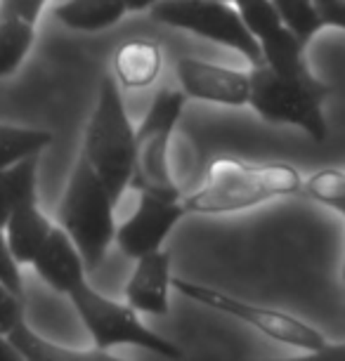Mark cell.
I'll list each match as a JSON object with an SVG mask.
<instances>
[{
	"mask_svg": "<svg viewBox=\"0 0 345 361\" xmlns=\"http://www.w3.org/2000/svg\"><path fill=\"white\" fill-rule=\"evenodd\" d=\"M301 173L289 163H243L220 159L213 163L206 185L182 201L187 213L218 215L260 206L265 201L301 192Z\"/></svg>",
	"mask_w": 345,
	"mask_h": 361,
	"instance_id": "6da1fadb",
	"label": "cell"
},
{
	"mask_svg": "<svg viewBox=\"0 0 345 361\" xmlns=\"http://www.w3.org/2000/svg\"><path fill=\"white\" fill-rule=\"evenodd\" d=\"M114 208L116 201L111 199L109 189L80 154L57 208V220L76 243L87 271H95L104 262L107 250L116 238Z\"/></svg>",
	"mask_w": 345,
	"mask_h": 361,
	"instance_id": "7a4b0ae2",
	"label": "cell"
},
{
	"mask_svg": "<svg viewBox=\"0 0 345 361\" xmlns=\"http://www.w3.org/2000/svg\"><path fill=\"white\" fill-rule=\"evenodd\" d=\"M85 161L90 163L111 199L119 203L131 187L135 163V128L131 123L114 76H104L85 130Z\"/></svg>",
	"mask_w": 345,
	"mask_h": 361,
	"instance_id": "3957f363",
	"label": "cell"
},
{
	"mask_svg": "<svg viewBox=\"0 0 345 361\" xmlns=\"http://www.w3.org/2000/svg\"><path fill=\"white\" fill-rule=\"evenodd\" d=\"M248 104L270 123H286L305 130L315 142L327 140V118L322 102L327 87L313 78L282 76L265 62L253 64Z\"/></svg>",
	"mask_w": 345,
	"mask_h": 361,
	"instance_id": "277c9868",
	"label": "cell"
},
{
	"mask_svg": "<svg viewBox=\"0 0 345 361\" xmlns=\"http://www.w3.org/2000/svg\"><path fill=\"white\" fill-rule=\"evenodd\" d=\"M185 90L166 87L154 97V104L142 118V126L135 130V163L131 187L142 194H154L161 199L180 201V192L173 182L168 147L173 130L185 109Z\"/></svg>",
	"mask_w": 345,
	"mask_h": 361,
	"instance_id": "5b68a950",
	"label": "cell"
},
{
	"mask_svg": "<svg viewBox=\"0 0 345 361\" xmlns=\"http://www.w3.org/2000/svg\"><path fill=\"white\" fill-rule=\"evenodd\" d=\"M73 307L78 310L80 322L85 324L87 333L92 338V345L97 350H111L116 345H135L145 347L159 357L180 359L182 352L171 340L161 338L140 322V312L131 305L116 302V300L104 298L87 281H80L69 293Z\"/></svg>",
	"mask_w": 345,
	"mask_h": 361,
	"instance_id": "8992f818",
	"label": "cell"
},
{
	"mask_svg": "<svg viewBox=\"0 0 345 361\" xmlns=\"http://www.w3.org/2000/svg\"><path fill=\"white\" fill-rule=\"evenodd\" d=\"M152 19L213 40L218 45L241 52L251 64H260L258 40L243 24L236 5L225 0H157L150 8Z\"/></svg>",
	"mask_w": 345,
	"mask_h": 361,
	"instance_id": "52a82bcc",
	"label": "cell"
},
{
	"mask_svg": "<svg viewBox=\"0 0 345 361\" xmlns=\"http://www.w3.org/2000/svg\"><path fill=\"white\" fill-rule=\"evenodd\" d=\"M173 288L194 302H201L211 310H218L222 314H229L239 322L253 326L255 331H260L262 336L277 340V343L301 347L305 352H317L327 345V338L320 331L313 329L310 324L301 322V319L286 314V312L272 310V307H260V305L246 302L234 295H227L222 290L208 288V286L187 281V279H173Z\"/></svg>",
	"mask_w": 345,
	"mask_h": 361,
	"instance_id": "ba28073f",
	"label": "cell"
},
{
	"mask_svg": "<svg viewBox=\"0 0 345 361\" xmlns=\"http://www.w3.org/2000/svg\"><path fill=\"white\" fill-rule=\"evenodd\" d=\"M236 10L258 40L262 62L282 76L313 78L305 62V45L284 26L272 0H246L236 5Z\"/></svg>",
	"mask_w": 345,
	"mask_h": 361,
	"instance_id": "9c48e42d",
	"label": "cell"
},
{
	"mask_svg": "<svg viewBox=\"0 0 345 361\" xmlns=\"http://www.w3.org/2000/svg\"><path fill=\"white\" fill-rule=\"evenodd\" d=\"M185 215L187 210L182 201L161 199V196L142 192L135 213L121 227H116L114 241L119 243L121 253L126 257L138 260V257L154 253L164 246L166 236Z\"/></svg>",
	"mask_w": 345,
	"mask_h": 361,
	"instance_id": "30bf717a",
	"label": "cell"
},
{
	"mask_svg": "<svg viewBox=\"0 0 345 361\" xmlns=\"http://www.w3.org/2000/svg\"><path fill=\"white\" fill-rule=\"evenodd\" d=\"M178 78L187 97L215 102L225 106L248 104L251 76L246 71H234L227 66L182 57L178 62Z\"/></svg>",
	"mask_w": 345,
	"mask_h": 361,
	"instance_id": "8fae6325",
	"label": "cell"
},
{
	"mask_svg": "<svg viewBox=\"0 0 345 361\" xmlns=\"http://www.w3.org/2000/svg\"><path fill=\"white\" fill-rule=\"evenodd\" d=\"M47 0H0V78L19 69L36 40V24Z\"/></svg>",
	"mask_w": 345,
	"mask_h": 361,
	"instance_id": "7c38bea8",
	"label": "cell"
},
{
	"mask_svg": "<svg viewBox=\"0 0 345 361\" xmlns=\"http://www.w3.org/2000/svg\"><path fill=\"white\" fill-rule=\"evenodd\" d=\"M135 271L128 279L126 300L131 307L142 314L166 317L168 314V295H171V255L164 250H154L135 260Z\"/></svg>",
	"mask_w": 345,
	"mask_h": 361,
	"instance_id": "4fadbf2b",
	"label": "cell"
},
{
	"mask_svg": "<svg viewBox=\"0 0 345 361\" xmlns=\"http://www.w3.org/2000/svg\"><path fill=\"white\" fill-rule=\"evenodd\" d=\"M31 264L52 290L64 293V295H69L80 281H85V260L62 227H52L50 236Z\"/></svg>",
	"mask_w": 345,
	"mask_h": 361,
	"instance_id": "5bb4252c",
	"label": "cell"
},
{
	"mask_svg": "<svg viewBox=\"0 0 345 361\" xmlns=\"http://www.w3.org/2000/svg\"><path fill=\"white\" fill-rule=\"evenodd\" d=\"M5 238H8V246L15 255L19 264H31L33 257L38 255V250L43 248L52 231V222L47 220L45 213L40 210L38 201L26 203V206L17 208L10 215V220L5 222Z\"/></svg>",
	"mask_w": 345,
	"mask_h": 361,
	"instance_id": "9a60e30c",
	"label": "cell"
},
{
	"mask_svg": "<svg viewBox=\"0 0 345 361\" xmlns=\"http://www.w3.org/2000/svg\"><path fill=\"white\" fill-rule=\"evenodd\" d=\"M161 66H164V54L159 43L147 38H135L121 45V50L114 57V69L121 85L131 90H142L157 83Z\"/></svg>",
	"mask_w": 345,
	"mask_h": 361,
	"instance_id": "2e32d148",
	"label": "cell"
},
{
	"mask_svg": "<svg viewBox=\"0 0 345 361\" xmlns=\"http://www.w3.org/2000/svg\"><path fill=\"white\" fill-rule=\"evenodd\" d=\"M8 340L19 352V357L29 361H114L116 359L109 350H97V347H92V350H71V347L50 343V340L40 338L36 331H31L24 319L8 333Z\"/></svg>",
	"mask_w": 345,
	"mask_h": 361,
	"instance_id": "e0dca14e",
	"label": "cell"
},
{
	"mask_svg": "<svg viewBox=\"0 0 345 361\" xmlns=\"http://www.w3.org/2000/svg\"><path fill=\"white\" fill-rule=\"evenodd\" d=\"M126 0H64L55 17L73 31H102L123 19Z\"/></svg>",
	"mask_w": 345,
	"mask_h": 361,
	"instance_id": "ac0fdd59",
	"label": "cell"
},
{
	"mask_svg": "<svg viewBox=\"0 0 345 361\" xmlns=\"http://www.w3.org/2000/svg\"><path fill=\"white\" fill-rule=\"evenodd\" d=\"M38 156L40 154L29 156L15 166L0 170V229L17 208L38 201Z\"/></svg>",
	"mask_w": 345,
	"mask_h": 361,
	"instance_id": "d6986e66",
	"label": "cell"
},
{
	"mask_svg": "<svg viewBox=\"0 0 345 361\" xmlns=\"http://www.w3.org/2000/svg\"><path fill=\"white\" fill-rule=\"evenodd\" d=\"M52 145V133L40 128H19L0 123V170L40 154Z\"/></svg>",
	"mask_w": 345,
	"mask_h": 361,
	"instance_id": "ffe728a7",
	"label": "cell"
},
{
	"mask_svg": "<svg viewBox=\"0 0 345 361\" xmlns=\"http://www.w3.org/2000/svg\"><path fill=\"white\" fill-rule=\"evenodd\" d=\"M277 15L284 22V26L301 40L303 45H308L324 26L322 12L317 8L315 0H272Z\"/></svg>",
	"mask_w": 345,
	"mask_h": 361,
	"instance_id": "44dd1931",
	"label": "cell"
},
{
	"mask_svg": "<svg viewBox=\"0 0 345 361\" xmlns=\"http://www.w3.org/2000/svg\"><path fill=\"white\" fill-rule=\"evenodd\" d=\"M305 192L313 201L345 217V170L343 168H322L308 177Z\"/></svg>",
	"mask_w": 345,
	"mask_h": 361,
	"instance_id": "7402d4cb",
	"label": "cell"
},
{
	"mask_svg": "<svg viewBox=\"0 0 345 361\" xmlns=\"http://www.w3.org/2000/svg\"><path fill=\"white\" fill-rule=\"evenodd\" d=\"M24 319V298L0 283V336L8 333Z\"/></svg>",
	"mask_w": 345,
	"mask_h": 361,
	"instance_id": "603a6c76",
	"label": "cell"
},
{
	"mask_svg": "<svg viewBox=\"0 0 345 361\" xmlns=\"http://www.w3.org/2000/svg\"><path fill=\"white\" fill-rule=\"evenodd\" d=\"M0 283H5L10 290H15L17 295L24 298V281H22V271H19V262L12 255L3 229H0Z\"/></svg>",
	"mask_w": 345,
	"mask_h": 361,
	"instance_id": "cb8c5ba5",
	"label": "cell"
},
{
	"mask_svg": "<svg viewBox=\"0 0 345 361\" xmlns=\"http://www.w3.org/2000/svg\"><path fill=\"white\" fill-rule=\"evenodd\" d=\"M327 26L345 29V0H315Z\"/></svg>",
	"mask_w": 345,
	"mask_h": 361,
	"instance_id": "d4e9b609",
	"label": "cell"
},
{
	"mask_svg": "<svg viewBox=\"0 0 345 361\" xmlns=\"http://www.w3.org/2000/svg\"><path fill=\"white\" fill-rule=\"evenodd\" d=\"M313 359H327V361H345V343H327L322 350L313 352Z\"/></svg>",
	"mask_w": 345,
	"mask_h": 361,
	"instance_id": "484cf974",
	"label": "cell"
},
{
	"mask_svg": "<svg viewBox=\"0 0 345 361\" xmlns=\"http://www.w3.org/2000/svg\"><path fill=\"white\" fill-rule=\"evenodd\" d=\"M22 359L19 357V352L12 347V343L5 336H0V361H17Z\"/></svg>",
	"mask_w": 345,
	"mask_h": 361,
	"instance_id": "4316f807",
	"label": "cell"
},
{
	"mask_svg": "<svg viewBox=\"0 0 345 361\" xmlns=\"http://www.w3.org/2000/svg\"><path fill=\"white\" fill-rule=\"evenodd\" d=\"M157 0H126V8L128 12H142V10H150Z\"/></svg>",
	"mask_w": 345,
	"mask_h": 361,
	"instance_id": "83f0119b",
	"label": "cell"
},
{
	"mask_svg": "<svg viewBox=\"0 0 345 361\" xmlns=\"http://www.w3.org/2000/svg\"><path fill=\"white\" fill-rule=\"evenodd\" d=\"M343 283H345V257H343Z\"/></svg>",
	"mask_w": 345,
	"mask_h": 361,
	"instance_id": "f1b7e54d",
	"label": "cell"
},
{
	"mask_svg": "<svg viewBox=\"0 0 345 361\" xmlns=\"http://www.w3.org/2000/svg\"><path fill=\"white\" fill-rule=\"evenodd\" d=\"M239 3H246V0H232V5H239Z\"/></svg>",
	"mask_w": 345,
	"mask_h": 361,
	"instance_id": "f546056e",
	"label": "cell"
},
{
	"mask_svg": "<svg viewBox=\"0 0 345 361\" xmlns=\"http://www.w3.org/2000/svg\"><path fill=\"white\" fill-rule=\"evenodd\" d=\"M225 3H232V0H225Z\"/></svg>",
	"mask_w": 345,
	"mask_h": 361,
	"instance_id": "4dcf8cb0",
	"label": "cell"
}]
</instances>
